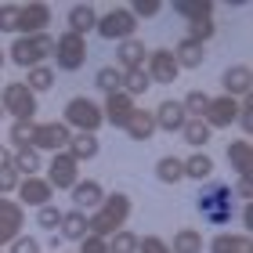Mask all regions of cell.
Here are the masks:
<instances>
[{"label":"cell","instance_id":"30","mask_svg":"<svg viewBox=\"0 0 253 253\" xmlns=\"http://www.w3.org/2000/svg\"><path fill=\"white\" fill-rule=\"evenodd\" d=\"M148 87H152V80H148L145 65H141V69H126V73H123V94H126V98H137V94H145Z\"/></svg>","mask_w":253,"mask_h":253},{"label":"cell","instance_id":"21","mask_svg":"<svg viewBox=\"0 0 253 253\" xmlns=\"http://www.w3.org/2000/svg\"><path fill=\"white\" fill-rule=\"evenodd\" d=\"M167 246H170V253H203L206 239H203L199 228H177L174 239H170Z\"/></svg>","mask_w":253,"mask_h":253},{"label":"cell","instance_id":"47","mask_svg":"<svg viewBox=\"0 0 253 253\" xmlns=\"http://www.w3.org/2000/svg\"><path fill=\"white\" fill-rule=\"evenodd\" d=\"M80 253H109V243L98 235H87L84 243H80Z\"/></svg>","mask_w":253,"mask_h":253},{"label":"cell","instance_id":"25","mask_svg":"<svg viewBox=\"0 0 253 253\" xmlns=\"http://www.w3.org/2000/svg\"><path fill=\"white\" fill-rule=\"evenodd\" d=\"M123 130L130 134V141H148V137L156 134V120H152V112H145V109H134Z\"/></svg>","mask_w":253,"mask_h":253},{"label":"cell","instance_id":"17","mask_svg":"<svg viewBox=\"0 0 253 253\" xmlns=\"http://www.w3.org/2000/svg\"><path fill=\"white\" fill-rule=\"evenodd\" d=\"M69 192H73V203H76L80 213H84V210H98L101 199H105V188H101V181H90V177H87V181H76Z\"/></svg>","mask_w":253,"mask_h":253},{"label":"cell","instance_id":"33","mask_svg":"<svg viewBox=\"0 0 253 253\" xmlns=\"http://www.w3.org/2000/svg\"><path fill=\"white\" fill-rule=\"evenodd\" d=\"M170 7H174L177 15H185L188 22H192V18H210V15H213V4H210V0H174Z\"/></svg>","mask_w":253,"mask_h":253},{"label":"cell","instance_id":"41","mask_svg":"<svg viewBox=\"0 0 253 253\" xmlns=\"http://www.w3.org/2000/svg\"><path fill=\"white\" fill-rule=\"evenodd\" d=\"M37 224H40V228H47V232H54V228L62 224V210H58L54 203L40 206V210H37Z\"/></svg>","mask_w":253,"mask_h":253},{"label":"cell","instance_id":"48","mask_svg":"<svg viewBox=\"0 0 253 253\" xmlns=\"http://www.w3.org/2000/svg\"><path fill=\"white\" fill-rule=\"evenodd\" d=\"M18 235H22L18 228H11V224H4V221H0V250H4V246H11Z\"/></svg>","mask_w":253,"mask_h":253},{"label":"cell","instance_id":"44","mask_svg":"<svg viewBox=\"0 0 253 253\" xmlns=\"http://www.w3.org/2000/svg\"><path fill=\"white\" fill-rule=\"evenodd\" d=\"M137 253H170V246L159 235H145V239H137Z\"/></svg>","mask_w":253,"mask_h":253},{"label":"cell","instance_id":"43","mask_svg":"<svg viewBox=\"0 0 253 253\" xmlns=\"http://www.w3.org/2000/svg\"><path fill=\"white\" fill-rule=\"evenodd\" d=\"M235 123L243 126V134L253 130V98H243V101H239V116H235Z\"/></svg>","mask_w":253,"mask_h":253},{"label":"cell","instance_id":"9","mask_svg":"<svg viewBox=\"0 0 253 253\" xmlns=\"http://www.w3.org/2000/svg\"><path fill=\"white\" fill-rule=\"evenodd\" d=\"M47 181L51 188H73L76 181H80V163L69 152H54L51 156V167H47Z\"/></svg>","mask_w":253,"mask_h":253},{"label":"cell","instance_id":"42","mask_svg":"<svg viewBox=\"0 0 253 253\" xmlns=\"http://www.w3.org/2000/svg\"><path fill=\"white\" fill-rule=\"evenodd\" d=\"M126 11H130L134 18H152V15H159V11H163V4H159V0H134Z\"/></svg>","mask_w":253,"mask_h":253},{"label":"cell","instance_id":"11","mask_svg":"<svg viewBox=\"0 0 253 253\" xmlns=\"http://www.w3.org/2000/svg\"><path fill=\"white\" fill-rule=\"evenodd\" d=\"M145 73H148L152 84H174L181 69H177V62H174V54H170V47H159V51H148Z\"/></svg>","mask_w":253,"mask_h":253},{"label":"cell","instance_id":"49","mask_svg":"<svg viewBox=\"0 0 253 253\" xmlns=\"http://www.w3.org/2000/svg\"><path fill=\"white\" fill-rule=\"evenodd\" d=\"M232 192H239V199H246V203H250V199H253V185H250V177H239V185H235Z\"/></svg>","mask_w":253,"mask_h":253},{"label":"cell","instance_id":"20","mask_svg":"<svg viewBox=\"0 0 253 253\" xmlns=\"http://www.w3.org/2000/svg\"><path fill=\"white\" fill-rule=\"evenodd\" d=\"M116 58H120V73H126V69H141L145 65V58H148V47L137 37H130V40H123L120 47H116Z\"/></svg>","mask_w":253,"mask_h":253},{"label":"cell","instance_id":"16","mask_svg":"<svg viewBox=\"0 0 253 253\" xmlns=\"http://www.w3.org/2000/svg\"><path fill=\"white\" fill-rule=\"evenodd\" d=\"M134 98H126L123 90H116V94H105V105H101V116H105L109 126H126V120H130L134 112Z\"/></svg>","mask_w":253,"mask_h":253},{"label":"cell","instance_id":"1","mask_svg":"<svg viewBox=\"0 0 253 253\" xmlns=\"http://www.w3.org/2000/svg\"><path fill=\"white\" fill-rule=\"evenodd\" d=\"M126 217H130V195H126V192H112V195L101 199L98 210L87 217V235L112 239L126 224Z\"/></svg>","mask_w":253,"mask_h":253},{"label":"cell","instance_id":"36","mask_svg":"<svg viewBox=\"0 0 253 253\" xmlns=\"http://www.w3.org/2000/svg\"><path fill=\"white\" fill-rule=\"evenodd\" d=\"M109 243V253H137V235L130 232V228H120L112 239H105Z\"/></svg>","mask_w":253,"mask_h":253},{"label":"cell","instance_id":"15","mask_svg":"<svg viewBox=\"0 0 253 253\" xmlns=\"http://www.w3.org/2000/svg\"><path fill=\"white\" fill-rule=\"evenodd\" d=\"M221 87H224V94L228 98H250V90H253V73H250V65H228L224 73H221Z\"/></svg>","mask_w":253,"mask_h":253},{"label":"cell","instance_id":"22","mask_svg":"<svg viewBox=\"0 0 253 253\" xmlns=\"http://www.w3.org/2000/svg\"><path fill=\"white\" fill-rule=\"evenodd\" d=\"M170 54H174V62H177V69H199L203 62H206V51H203V43H195V40H181L177 43V47L174 51H170Z\"/></svg>","mask_w":253,"mask_h":253},{"label":"cell","instance_id":"31","mask_svg":"<svg viewBox=\"0 0 253 253\" xmlns=\"http://www.w3.org/2000/svg\"><path fill=\"white\" fill-rule=\"evenodd\" d=\"M156 177L163 181V185H177V181H185V167H181L177 156H163L156 163Z\"/></svg>","mask_w":253,"mask_h":253},{"label":"cell","instance_id":"29","mask_svg":"<svg viewBox=\"0 0 253 253\" xmlns=\"http://www.w3.org/2000/svg\"><path fill=\"white\" fill-rule=\"evenodd\" d=\"M210 126H206L203 120H185V126H181V137H185V141L195 148V152H199V148H206L210 145Z\"/></svg>","mask_w":253,"mask_h":253},{"label":"cell","instance_id":"45","mask_svg":"<svg viewBox=\"0 0 253 253\" xmlns=\"http://www.w3.org/2000/svg\"><path fill=\"white\" fill-rule=\"evenodd\" d=\"M7 253H40V243L33 235H18L15 243L7 246Z\"/></svg>","mask_w":253,"mask_h":253},{"label":"cell","instance_id":"2","mask_svg":"<svg viewBox=\"0 0 253 253\" xmlns=\"http://www.w3.org/2000/svg\"><path fill=\"white\" fill-rule=\"evenodd\" d=\"M51 51H54V37L51 33H37V37H15L7 54L22 69H37V65H43V58H51Z\"/></svg>","mask_w":253,"mask_h":253},{"label":"cell","instance_id":"34","mask_svg":"<svg viewBox=\"0 0 253 253\" xmlns=\"http://www.w3.org/2000/svg\"><path fill=\"white\" fill-rule=\"evenodd\" d=\"M206 105H210V94H206V90H188V94L181 98V109H185L188 120H203Z\"/></svg>","mask_w":253,"mask_h":253},{"label":"cell","instance_id":"19","mask_svg":"<svg viewBox=\"0 0 253 253\" xmlns=\"http://www.w3.org/2000/svg\"><path fill=\"white\" fill-rule=\"evenodd\" d=\"M210 253H253V239L250 232H221L213 235Z\"/></svg>","mask_w":253,"mask_h":253},{"label":"cell","instance_id":"4","mask_svg":"<svg viewBox=\"0 0 253 253\" xmlns=\"http://www.w3.org/2000/svg\"><path fill=\"white\" fill-rule=\"evenodd\" d=\"M54 65L62 69V73H76V69H84V62H87V40L84 37H76V33H62V37H54Z\"/></svg>","mask_w":253,"mask_h":253},{"label":"cell","instance_id":"55","mask_svg":"<svg viewBox=\"0 0 253 253\" xmlns=\"http://www.w3.org/2000/svg\"><path fill=\"white\" fill-rule=\"evenodd\" d=\"M0 253H4V250H0Z\"/></svg>","mask_w":253,"mask_h":253},{"label":"cell","instance_id":"52","mask_svg":"<svg viewBox=\"0 0 253 253\" xmlns=\"http://www.w3.org/2000/svg\"><path fill=\"white\" fill-rule=\"evenodd\" d=\"M0 69H4V51H0Z\"/></svg>","mask_w":253,"mask_h":253},{"label":"cell","instance_id":"26","mask_svg":"<svg viewBox=\"0 0 253 253\" xmlns=\"http://www.w3.org/2000/svg\"><path fill=\"white\" fill-rule=\"evenodd\" d=\"M62 235L58 239H69V243H84L87 239V213H80V210H69L62 213Z\"/></svg>","mask_w":253,"mask_h":253},{"label":"cell","instance_id":"23","mask_svg":"<svg viewBox=\"0 0 253 253\" xmlns=\"http://www.w3.org/2000/svg\"><path fill=\"white\" fill-rule=\"evenodd\" d=\"M228 163H232V170L239 177H250V170H253V148L246 137H239V141L228 145Z\"/></svg>","mask_w":253,"mask_h":253},{"label":"cell","instance_id":"50","mask_svg":"<svg viewBox=\"0 0 253 253\" xmlns=\"http://www.w3.org/2000/svg\"><path fill=\"white\" fill-rule=\"evenodd\" d=\"M11 156H15V152H11L7 145H0V170H7V167H11Z\"/></svg>","mask_w":253,"mask_h":253},{"label":"cell","instance_id":"35","mask_svg":"<svg viewBox=\"0 0 253 253\" xmlns=\"http://www.w3.org/2000/svg\"><path fill=\"white\" fill-rule=\"evenodd\" d=\"M26 87L33 90V94H40V90H51V87H54V69H51V65H37V69H29Z\"/></svg>","mask_w":253,"mask_h":253},{"label":"cell","instance_id":"54","mask_svg":"<svg viewBox=\"0 0 253 253\" xmlns=\"http://www.w3.org/2000/svg\"><path fill=\"white\" fill-rule=\"evenodd\" d=\"M0 203H4V195H0Z\"/></svg>","mask_w":253,"mask_h":253},{"label":"cell","instance_id":"40","mask_svg":"<svg viewBox=\"0 0 253 253\" xmlns=\"http://www.w3.org/2000/svg\"><path fill=\"white\" fill-rule=\"evenodd\" d=\"M11 152L15 148H29V141H33V123H11Z\"/></svg>","mask_w":253,"mask_h":253},{"label":"cell","instance_id":"46","mask_svg":"<svg viewBox=\"0 0 253 253\" xmlns=\"http://www.w3.org/2000/svg\"><path fill=\"white\" fill-rule=\"evenodd\" d=\"M18 174H15V167H7V170H0V195H7V192H18Z\"/></svg>","mask_w":253,"mask_h":253},{"label":"cell","instance_id":"13","mask_svg":"<svg viewBox=\"0 0 253 253\" xmlns=\"http://www.w3.org/2000/svg\"><path fill=\"white\" fill-rule=\"evenodd\" d=\"M51 199H54V188L43 177H22L18 181V206L22 210H26V206H37L40 210V206H47Z\"/></svg>","mask_w":253,"mask_h":253},{"label":"cell","instance_id":"53","mask_svg":"<svg viewBox=\"0 0 253 253\" xmlns=\"http://www.w3.org/2000/svg\"><path fill=\"white\" fill-rule=\"evenodd\" d=\"M0 116H4V109H0Z\"/></svg>","mask_w":253,"mask_h":253},{"label":"cell","instance_id":"10","mask_svg":"<svg viewBox=\"0 0 253 253\" xmlns=\"http://www.w3.org/2000/svg\"><path fill=\"white\" fill-rule=\"evenodd\" d=\"M51 26V7L43 0H33V4H22L18 15V37H37V33H47Z\"/></svg>","mask_w":253,"mask_h":253},{"label":"cell","instance_id":"38","mask_svg":"<svg viewBox=\"0 0 253 253\" xmlns=\"http://www.w3.org/2000/svg\"><path fill=\"white\" fill-rule=\"evenodd\" d=\"M0 221L11 224V228H22V221H26V210L18 206V199H4V203H0Z\"/></svg>","mask_w":253,"mask_h":253},{"label":"cell","instance_id":"32","mask_svg":"<svg viewBox=\"0 0 253 253\" xmlns=\"http://www.w3.org/2000/svg\"><path fill=\"white\" fill-rule=\"evenodd\" d=\"M94 87L105 90V94H116V90H123V73L116 65H101L94 73Z\"/></svg>","mask_w":253,"mask_h":253},{"label":"cell","instance_id":"6","mask_svg":"<svg viewBox=\"0 0 253 253\" xmlns=\"http://www.w3.org/2000/svg\"><path fill=\"white\" fill-rule=\"evenodd\" d=\"M0 109L11 112L15 123H33V116H37V94L26 84H7L4 94H0Z\"/></svg>","mask_w":253,"mask_h":253},{"label":"cell","instance_id":"5","mask_svg":"<svg viewBox=\"0 0 253 253\" xmlns=\"http://www.w3.org/2000/svg\"><path fill=\"white\" fill-rule=\"evenodd\" d=\"M94 33H98L101 40H116V43H123V40H130L134 33H137V18H134L126 7H112V11H105V15H98Z\"/></svg>","mask_w":253,"mask_h":253},{"label":"cell","instance_id":"24","mask_svg":"<svg viewBox=\"0 0 253 253\" xmlns=\"http://www.w3.org/2000/svg\"><path fill=\"white\" fill-rule=\"evenodd\" d=\"M98 134H73L69 137V145H65V152L76 159V163H87V159H94L98 156Z\"/></svg>","mask_w":253,"mask_h":253},{"label":"cell","instance_id":"8","mask_svg":"<svg viewBox=\"0 0 253 253\" xmlns=\"http://www.w3.org/2000/svg\"><path fill=\"white\" fill-rule=\"evenodd\" d=\"M69 137H73V130H69L65 123H33V141L29 148H37V152H65Z\"/></svg>","mask_w":253,"mask_h":253},{"label":"cell","instance_id":"18","mask_svg":"<svg viewBox=\"0 0 253 253\" xmlns=\"http://www.w3.org/2000/svg\"><path fill=\"white\" fill-rule=\"evenodd\" d=\"M94 26H98L94 4H73L69 7V33H76V37L87 40V33H94Z\"/></svg>","mask_w":253,"mask_h":253},{"label":"cell","instance_id":"7","mask_svg":"<svg viewBox=\"0 0 253 253\" xmlns=\"http://www.w3.org/2000/svg\"><path fill=\"white\" fill-rule=\"evenodd\" d=\"M232 195L235 192L228 185H213L210 192L199 195V213L210 224H228V221H232Z\"/></svg>","mask_w":253,"mask_h":253},{"label":"cell","instance_id":"3","mask_svg":"<svg viewBox=\"0 0 253 253\" xmlns=\"http://www.w3.org/2000/svg\"><path fill=\"white\" fill-rule=\"evenodd\" d=\"M62 123L69 126V130H76V134H98V126L105 123V116H101V105H98V101H90V98H73V101L65 105Z\"/></svg>","mask_w":253,"mask_h":253},{"label":"cell","instance_id":"27","mask_svg":"<svg viewBox=\"0 0 253 253\" xmlns=\"http://www.w3.org/2000/svg\"><path fill=\"white\" fill-rule=\"evenodd\" d=\"M11 167H15L18 177H40V152L37 148H15Z\"/></svg>","mask_w":253,"mask_h":253},{"label":"cell","instance_id":"28","mask_svg":"<svg viewBox=\"0 0 253 253\" xmlns=\"http://www.w3.org/2000/svg\"><path fill=\"white\" fill-rule=\"evenodd\" d=\"M181 167H185V177H192V181H206L213 174V159L206 152H192L188 159H181Z\"/></svg>","mask_w":253,"mask_h":253},{"label":"cell","instance_id":"51","mask_svg":"<svg viewBox=\"0 0 253 253\" xmlns=\"http://www.w3.org/2000/svg\"><path fill=\"white\" fill-rule=\"evenodd\" d=\"M243 224L253 228V203H246V210H243Z\"/></svg>","mask_w":253,"mask_h":253},{"label":"cell","instance_id":"12","mask_svg":"<svg viewBox=\"0 0 253 253\" xmlns=\"http://www.w3.org/2000/svg\"><path fill=\"white\" fill-rule=\"evenodd\" d=\"M235 116H239V101L221 94V98H210V105L203 112V123L210 126V130H224V126L235 123Z\"/></svg>","mask_w":253,"mask_h":253},{"label":"cell","instance_id":"37","mask_svg":"<svg viewBox=\"0 0 253 253\" xmlns=\"http://www.w3.org/2000/svg\"><path fill=\"white\" fill-rule=\"evenodd\" d=\"M213 33H217L213 15H210V18H192V22H188V40H195V43H206Z\"/></svg>","mask_w":253,"mask_h":253},{"label":"cell","instance_id":"14","mask_svg":"<svg viewBox=\"0 0 253 253\" xmlns=\"http://www.w3.org/2000/svg\"><path fill=\"white\" fill-rule=\"evenodd\" d=\"M152 120H156V130H167V134H181V126H185V109H181V101L174 98H163L159 105L152 109Z\"/></svg>","mask_w":253,"mask_h":253},{"label":"cell","instance_id":"39","mask_svg":"<svg viewBox=\"0 0 253 253\" xmlns=\"http://www.w3.org/2000/svg\"><path fill=\"white\" fill-rule=\"evenodd\" d=\"M18 15H22V4H0V33L18 37Z\"/></svg>","mask_w":253,"mask_h":253}]
</instances>
